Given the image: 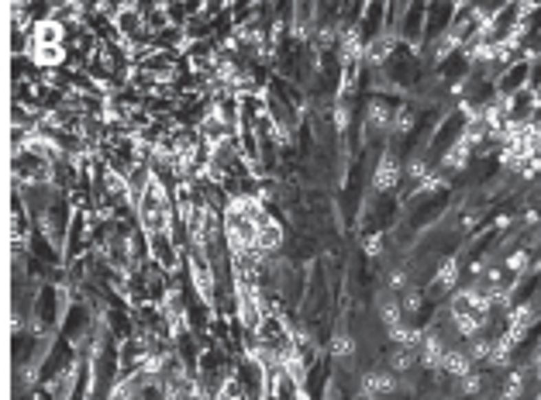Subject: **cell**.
<instances>
[{"mask_svg": "<svg viewBox=\"0 0 541 400\" xmlns=\"http://www.w3.org/2000/svg\"><path fill=\"white\" fill-rule=\"evenodd\" d=\"M445 352H448V345L441 342V335L431 331V328H424V338H421V345H417V362H421L424 369H441Z\"/></svg>", "mask_w": 541, "mask_h": 400, "instance_id": "obj_1", "label": "cell"}, {"mask_svg": "<svg viewBox=\"0 0 541 400\" xmlns=\"http://www.w3.org/2000/svg\"><path fill=\"white\" fill-rule=\"evenodd\" d=\"M397 373H390V369H369V373H362V386L359 390H366V393H373V397H390V393H397Z\"/></svg>", "mask_w": 541, "mask_h": 400, "instance_id": "obj_2", "label": "cell"}, {"mask_svg": "<svg viewBox=\"0 0 541 400\" xmlns=\"http://www.w3.org/2000/svg\"><path fill=\"white\" fill-rule=\"evenodd\" d=\"M476 369V362H472V355L465 352V348H448L445 352V359H441V373H448V376H465V373H472Z\"/></svg>", "mask_w": 541, "mask_h": 400, "instance_id": "obj_3", "label": "cell"}, {"mask_svg": "<svg viewBox=\"0 0 541 400\" xmlns=\"http://www.w3.org/2000/svg\"><path fill=\"white\" fill-rule=\"evenodd\" d=\"M397 183H400V162L386 152L376 166V190H393Z\"/></svg>", "mask_w": 541, "mask_h": 400, "instance_id": "obj_4", "label": "cell"}, {"mask_svg": "<svg viewBox=\"0 0 541 400\" xmlns=\"http://www.w3.org/2000/svg\"><path fill=\"white\" fill-rule=\"evenodd\" d=\"M386 335H390V342H393V345H400V348H417V345H421V338H424V331H421V328H414L410 321H404V324L390 328Z\"/></svg>", "mask_w": 541, "mask_h": 400, "instance_id": "obj_5", "label": "cell"}, {"mask_svg": "<svg viewBox=\"0 0 541 400\" xmlns=\"http://www.w3.org/2000/svg\"><path fill=\"white\" fill-rule=\"evenodd\" d=\"M527 328H531V307H527V304H520V307H514V311L507 314V338H510V342H517Z\"/></svg>", "mask_w": 541, "mask_h": 400, "instance_id": "obj_6", "label": "cell"}, {"mask_svg": "<svg viewBox=\"0 0 541 400\" xmlns=\"http://www.w3.org/2000/svg\"><path fill=\"white\" fill-rule=\"evenodd\" d=\"M376 307H379V318H383L386 331L407 321V318H404V311H400V300H397V297H386V293H383V297L376 300Z\"/></svg>", "mask_w": 541, "mask_h": 400, "instance_id": "obj_7", "label": "cell"}, {"mask_svg": "<svg viewBox=\"0 0 541 400\" xmlns=\"http://www.w3.org/2000/svg\"><path fill=\"white\" fill-rule=\"evenodd\" d=\"M452 318H455V331H459L462 338H469V342L483 331V318L472 314V311H459V314H452Z\"/></svg>", "mask_w": 541, "mask_h": 400, "instance_id": "obj_8", "label": "cell"}, {"mask_svg": "<svg viewBox=\"0 0 541 400\" xmlns=\"http://www.w3.org/2000/svg\"><path fill=\"white\" fill-rule=\"evenodd\" d=\"M414 362H417V348H393L390 352V373H407V369H414Z\"/></svg>", "mask_w": 541, "mask_h": 400, "instance_id": "obj_9", "label": "cell"}, {"mask_svg": "<svg viewBox=\"0 0 541 400\" xmlns=\"http://www.w3.org/2000/svg\"><path fill=\"white\" fill-rule=\"evenodd\" d=\"M434 287H441V290H459V263H455V259H445V266H441L438 276H434Z\"/></svg>", "mask_w": 541, "mask_h": 400, "instance_id": "obj_10", "label": "cell"}, {"mask_svg": "<svg viewBox=\"0 0 541 400\" xmlns=\"http://www.w3.org/2000/svg\"><path fill=\"white\" fill-rule=\"evenodd\" d=\"M524 369H514L510 376H507V386H503V393H500V400H520L524 397Z\"/></svg>", "mask_w": 541, "mask_h": 400, "instance_id": "obj_11", "label": "cell"}, {"mask_svg": "<svg viewBox=\"0 0 541 400\" xmlns=\"http://www.w3.org/2000/svg\"><path fill=\"white\" fill-rule=\"evenodd\" d=\"M393 124V118H390V107L383 104V100H376L373 107H369V128H376V131H386Z\"/></svg>", "mask_w": 541, "mask_h": 400, "instance_id": "obj_12", "label": "cell"}, {"mask_svg": "<svg viewBox=\"0 0 541 400\" xmlns=\"http://www.w3.org/2000/svg\"><path fill=\"white\" fill-rule=\"evenodd\" d=\"M421 307H424V293H421V290H404V297H400V311H404V318L421 314Z\"/></svg>", "mask_w": 541, "mask_h": 400, "instance_id": "obj_13", "label": "cell"}, {"mask_svg": "<svg viewBox=\"0 0 541 400\" xmlns=\"http://www.w3.org/2000/svg\"><path fill=\"white\" fill-rule=\"evenodd\" d=\"M362 52H366V49H362V38H359L355 32H349V35L342 38V59H345V63H355Z\"/></svg>", "mask_w": 541, "mask_h": 400, "instance_id": "obj_14", "label": "cell"}, {"mask_svg": "<svg viewBox=\"0 0 541 400\" xmlns=\"http://www.w3.org/2000/svg\"><path fill=\"white\" fill-rule=\"evenodd\" d=\"M331 355L335 359H352L355 355V338L352 335H335L331 338Z\"/></svg>", "mask_w": 541, "mask_h": 400, "instance_id": "obj_15", "label": "cell"}, {"mask_svg": "<svg viewBox=\"0 0 541 400\" xmlns=\"http://www.w3.org/2000/svg\"><path fill=\"white\" fill-rule=\"evenodd\" d=\"M465 352L472 355V362H483V359L489 362V352H493V342H489V338H479V335H476V338L469 342V348H465Z\"/></svg>", "mask_w": 541, "mask_h": 400, "instance_id": "obj_16", "label": "cell"}, {"mask_svg": "<svg viewBox=\"0 0 541 400\" xmlns=\"http://www.w3.org/2000/svg\"><path fill=\"white\" fill-rule=\"evenodd\" d=\"M483 390V376L472 369V373H465V376H459V393L462 397H476Z\"/></svg>", "mask_w": 541, "mask_h": 400, "instance_id": "obj_17", "label": "cell"}, {"mask_svg": "<svg viewBox=\"0 0 541 400\" xmlns=\"http://www.w3.org/2000/svg\"><path fill=\"white\" fill-rule=\"evenodd\" d=\"M393 131H410L414 128V111H407V107H400L397 114H393V124H390Z\"/></svg>", "mask_w": 541, "mask_h": 400, "instance_id": "obj_18", "label": "cell"}, {"mask_svg": "<svg viewBox=\"0 0 541 400\" xmlns=\"http://www.w3.org/2000/svg\"><path fill=\"white\" fill-rule=\"evenodd\" d=\"M386 283H390V290H404L407 287V269H393Z\"/></svg>", "mask_w": 541, "mask_h": 400, "instance_id": "obj_19", "label": "cell"}, {"mask_svg": "<svg viewBox=\"0 0 541 400\" xmlns=\"http://www.w3.org/2000/svg\"><path fill=\"white\" fill-rule=\"evenodd\" d=\"M379 252H383V238H379V235L366 238V256H379Z\"/></svg>", "mask_w": 541, "mask_h": 400, "instance_id": "obj_20", "label": "cell"}, {"mask_svg": "<svg viewBox=\"0 0 541 400\" xmlns=\"http://www.w3.org/2000/svg\"><path fill=\"white\" fill-rule=\"evenodd\" d=\"M424 169H428V166H424V159H414V162L407 166V176H414V179H421V176H424Z\"/></svg>", "mask_w": 541, "mask_h": 400, "instance_id": "obj_21", "label": "cell"}, {"mask_svg": "<svg viewBox=\"0 0 541 400\" xmlns=\"http://www.w3.org/2000/svg\"><path fill=\"white\" fill-rule=\"evenodd\" d=\"M524 263H527V256H524V252L510 256V269H514V273H520V269H524Z\"/></svg>", "mask_w": 541, "mask_h": 400, "instance_id": "obj_22", "label": "cell"}, {"mask_svg": "<svg viewBox=\"0 0 541 400\" xmlns=\"http://www.w3.org/2000/svg\"><path fill=\"white\" fill-rule=\"evenodd\" d=\"M534 376H538V383H541V352L534 355Z\"/></svg>", "mask_w": 541, "mask_h": 400, "instance_id": "obj_23", "label": "cell"}, {"mask_svg": "<svg viewBox=\"0 0 541 400\" xmlns=\"http://www.w3.org/2000/svg\"><path fill=\"white\" fill-rule=\"evenodd\" d=\"M355 400H379V397H373V393H366V390H359V393H355Z\"/></svg>", "mask_w": 541, "mask_h": 400, "instance_id": "obj_24", "label": "cell"}, {"mask_svg": "<svg viewBox=\"0 0 541 400\" xmlns=\"http://www.w3.org/2000/svg\"><path fill=\"white\" fill-rule=\"evenodd\" d=\"M534 400H541V390H538V397H534Z\"/></svg>", "mask_w": 541, "mask_h": 400, "instance_id": "obj_25", "label": "cell"}]
</instances>
